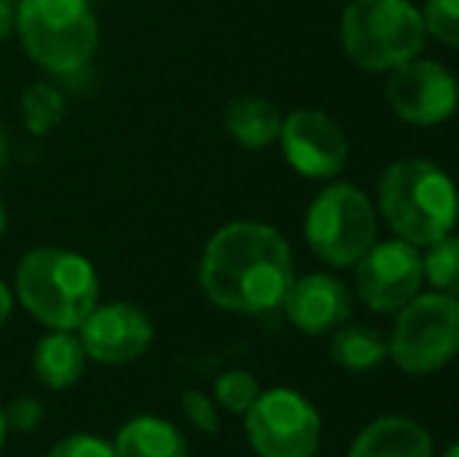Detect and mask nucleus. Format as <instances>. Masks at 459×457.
I'll return each instance as SVG.
<instances>
[{"label":"nucleus","instance_id":"nucleus-1","mask_svg":"<svg viewBox=\"0 0 459 457\" xmlns=\"http://www.w3.org/2000/svg\"><path fill=\"white\" fill-rule=\"evenodd\" d=\"M294 282V250L275 226L229 223L206 242L200 286L216 307L231 313H269L281 307Z\"/></svg>","mask_w":459,"mask_h":457},{"label":"nucleus","instance_id":"nucleus-2","mask_svg":"<svg viewBox=\"0 0 459 457\" xmlns=\"http://www.w3.org/2000/svg\"><path fill=\"white\" fill-rule=\"evenodd\" d=\"M378 214L412 248H429L459 223V191L447 170L425 157H403L378 179Z\"/></svg>","mask_w":459,"mask_h":457},{"label":"nucleus","instance_id":"nucleus-3","mask_svg":"<svg viewBox=\"0 0 459 457\" xmlns=\"http://www.w3.org/2000/svg\"><path fill=\"white\" fill-rule=\"evenodd\" d=\"M16 294L44 326L79 332L100 304V279L85 254L66 248H35L19 260Z\"/></svg>","mask_w":459,"mask_h":457},{"label":"nucleus","instance_id":"nucleus-4","mask_svg":"<svg viewBox=\"0 0 459 457\" xmlns=\"http://www.w3.org/2000/svg\"><path fill=\"white\" fill-rule=\"evenodd\" d=\"M16 31L25 54L54 75L85 69L100 44V25L88 0H19Z\"/></svg>","mask_w":459,"mask_h":457},{"label":"nucleus","instance_id":"nucleus-5","mask_svg":"<svg viewBox=\"0 0 459 457\" xmlns=\"http://www.w3.org/2000/svg\"><path fill=\"white\" fill-rule=\"evenodd\" d=\"M422 13L410 0H347L341 16L344 54L368 73H387L425 48Z\"/></svg>","mask_w":459,"mask_h":457},{"label":"nucleus","instance_id":"nucleus-6","mask_svg":"<svg viewBox=\"0 0 459 457\" xmlns=\"http://www.w3.org/2000/svg\"><path fill=\"white\" fill-rule=\"evenodd\" d=\"M303 235L322 263L347 269L378 242V210L357 185H325L309 204Z\"/></svg>","mask_w":459,"mask_h":457},{"label":"nucleus","instance_id":"nucleus-7","mask_svg":"<svg viewBox=\"0 0 459 457\" xmlns=\"http://www.w3.org/2000/svg\"><path fill=\"white\" fill-rule=\"evenodd\" d=\"M387 357L410 376H431L459 354V298L441 292H419L394 313Z\"/></svg>","mask_w":459,"mask_h":457},{"label":"nucleus","instance_id":"nucleus-8","mask_svg":"<svg viewBox=\"0 0 459 457\" xmlns=\"http://www.w3.org/2000/svg\"><path fill=\"white\" fill-rule=\"evenodd\" d=\"M244 429L260 457H316L322 442V417L316 404L284 385L260 391L244 414Z\"/></svg>","mask_w":459,"mask_h":457},{"label":"nucleus","instance_id":"nucleus-9","mask_svg":"<svg viewBox=\"0 0 459 457\" xmlns=\"http://www.w3.org/2000/svg\"><path fill=\"white\" fill-rule=\"evenodd\" d=\"M422 254L403 238L375 242L353 263L357 298L372 313H397L422 292Z\"/></svg>","mask_w":459,"mask_h":457},{"label":"nucleus","instance_id":"nucleus-10","mask_svg":"<svg viewBox=\"0 0 459 457\" xmlns=\"http://www.w3.org/2000/svg\"><path fill=\"white\" fill-rule=\"evenodd\" d=\"M385 101L394 116L410 126H441L459 107V82L441 63L412 57L387 69Z\"/></svg>","mask_w":459,"mask_h":457},{"label":"nucleus","instance_id":"nucleus-11","mask_svg":"<svg viewBox=\"0 0 459 457\" xmlns=\"http://www.w3.org/2000/svg\"><path fill=\"white\" fill-rule=\"evenodd\" d=\"M278 141L288 166L303 179H334L351 157L347 132L334 116L322 110H294L284 116Z\"/></svg>","mask_w":459,"mask_h":457},{"label":"nucleus","instance_id":"nucleus-12","mask_svg":"<svg viewBox=\"0 0 459 457\" xmlns=\"http://www.w3.org/2000/svg\"><path fill=\"white\" fill-rule=\"evenodd\" d=\"M79 338L85 345L88 360L107 366H122L144 357L153 345V323L144 307L128 301H109L97 304L91 317L82 323Z\"/></svg>","mask_w":459,"mask_h":457},{"label":"nucleus","instance_id":"nucleus-13","mask_svg":"<svg viewBox=\"0 0 459 457\" xmlns=\"http://www.w3.org/2000/svg\"><path fill=\"white\" fill-rule=\"evenodd\" d=\"M284 317L303 336H332L338 326H344L353 313V294L338 276L309 273L290 282L288 294L281 301Z\"/></svg>","mask_w":459,"mask_h":457},{"label":"nucleus","instance_id":"nucleus-14","mask_svg":"<svg viewBox=\"0 0 459 457\" xmlns=\"http://www.w3.org/2000/svg\"><path fill=\"white\" fill-rule=\"evenodd\" d=\"M347 457H435V442L419 420L387 414L359 429Z\"/></svg>","mask_w":459,"mask_h":457},{"label":"nucleus","instance_id":"nucleus-15","mask_svg":"<svg viewBox=\"0 0 459 457\" xmlns=\"http://www.w3.org/2000/svg\"><path fill=\"white\" fill-rule=\"evenodd\" d=\"M35 376L41 379L48 389H69L82 379L88 364V354L82 338L73 330H50L41 342L35 345Z\"/></svg>","mask_w":459,"mask_h":457},{"label":"nucleus","instance_id":"nucleus-16","mask_svg":"<svg viewBox=\"0 0 459 457\" xmlns=\"http://www.w3.org/2000/svg\"><path fill=\"white\" fill-rule=\"evenodd\" d=\"M225 132L231 135V141L247 151H260V147H269L273 141H278V132H281V119L278 107L273 101L260 98V94H238V98L229 101L225 107Z\"/></svg>","mask_w":459,"mask_h":457},{"label":"nucleus","instance_id":"nucleus-17","mask_svg":"<svg viewBox=\"0 0 459 457\" xmlns=\"http://www.w3.org/2000/svg\"><path fill=\"white\" fill-rule=\"evenodd\" d=\"M116 457H191L185 435L163 417H132L116 435Z\"/></svg>","mask_w":459,"mask_h":457},{"label":"nucleus","instance_id":"nucleus-18","mask_svg":"<svg viewBox=\"0 0 459 457\" xmlns=\"http://www.w3.org/2000/svg\"><path fill=\"white\" fill-rule=\"evenodd\" d=\"M328 354L341 370L351 373H368L378 370L387 360V336L375 326L363 323H344L332 332Z\"/></svg>","mask_w":459,"mask_h":457},{"label":"nucleus","instance_id":"nucleus-19","mask_svg":"<svg viewBox=\"0 0 459 457\" xmlns=\"http://www.w3.org/2000/svg\"><path fill=\"white\" fill-rule=\"evenodd\" d=\"M422 276L431 292L459 298V235H444L422 254Z\"/></svg>","mask_w":459,"mask_h":457},{"label":"nucleus","instance_id":"nucleus-20","mask_svg":"<svg viewBox=\"0 0 459 457\" xmlns=\"http://www.w3.org/2000/svg\"><path fill=\"white\" fill-rule=\"evenodd\" d=\"M66 116V98L48 82H35L22 92V122L31 135H48Z\"/></svg>","mask_w":459,"mask_h":457},{"label":"nucleus","instance_id":"nucleus-21","mask_svg":"<svg viewBox=\"0 0 459 457\" xmlns=\"http://www.w3.org/2000/svg\"><path fill=\"white\" fill-rule=\"evenodd\" d=\"M212 391H216V404L222 410H229V414H247L250 404L260 398V382H256L254 373L247 370H229L222 373V376L216 379V385H212Z\"/></svg>","mask_w":459,"mask_h":457},{"label":"nucleus","instance_id":"nucleus-22","mask_svg":"<svg viewBox=\"0 0 459 457\" xmlns=\"http://www.w3.org/2000/svg\"><path fill=\"white\" fill-rule=\"evenodd\" d=\"M422 22L435 41L459 50V0H429L422 10Z\"/></svg>","mask_w":459,"mask_h":457},{"label":"nucleus","instance_id":"nucleus-23","mask_svg":"<svg viewBox=\"0 0 459 457\" xmlns=\"http://www.w3.org/2000/svg\"><path fill=\"white\" fill-rule=\"evenodd\" d=\"M182 410H185L187 420H191V426L200 429V433H206V435H216L219 426H222L216 398L204 395L200 389H185L182 391Z\"/></svg>","mask_w":459,"mask_h":457},{"label":"nucleus","instance_id":"nucleus-24","mask_svg":"<svg viewBox=\"0 0 459 457\" xmlns=\"http://www.w3.org/2000/svg\"><path fill=\"white\" fill-rule=\"evenodd\" d=\"M44 457H116V448L91 433H73L56 442Z\"/></svg>","mask_w":459,"mask_h":457},{"label":"nucleus","instance_id":"nucleus-25","mask_svg":"<svg viewBox=\"0 0 459 457\" xmlns=\"http://www.w3.org/2000/svg\"><path fill=\"white\" fill-rule=\"evenodd\" d=\"M4 420H6V426L19 429V433H31V429L41 426L44 404L38 401V398H16V401L6 404Z\"/></svg>","mask_w":459,"mask_h":457},{"label":"nucleus","instance_id":"nucleus-26","mask_svg":"<svg viewBox=\"0 0 459 457\" xmlns=\"http://www.w3.org/2000/svg\"><path fill=\"white\" fill-rule=\"evenodd\" d=\"M13 29H16V6L10 0H0V44L10 38Z\"/></svg>","mask_w":459,"mask_h":457},{"label":"nucleus","instance_id":"nucleus-27","mask_svg":"<svg viewBox=\"0 0 459 457\" xmlns=\"http://www.w3.org/2000/svg\"><path fill=\"white\" fill-rule=\"evenodd\" d=\"M10 311H13V294H10V288L0 282V330H4L6 320H10Z\"/></svg>","mask_w":459,"mask_h":457},{"label":"nucleus","instance_id":"nucleus-28","mask_svg":"<svg viewBox=\"0 0 459 457\" xmlns=\"http://www.w3.org/2000/svg\"><path fill=\"white\" fill-rule=\"evenodd\" d=\"M4 439H6V420H4V410H0V448H4Z\"/></svg>","mask_w":459,"mask_h":457},{"label":"nucleus","instance_id":"nucleus-29","mask_svg":"<svg viewBox=\"0 0 459 457\" xmlns=\"http://www.w3.org/2000/svg\"><path fill=\"white\" fill-rule=\"evenodd\" d=\"M4 229H6V207H4V201H0V235H4Z\"/></svg>","mask_w":459,"mask_h":457},{"label":"nucleus","instance_id":"nucleus-30","mask_svg":"<svg viewBox=\"0 0 459 457\" xmlns=\"http://www.w3.org/2000/svg\"><path fill=\"white\" fill-rule=\"evenodd\" d=\"M441 457H459V442H454V445H450Z\"/></svg>","mask_w":459,"mask_h":457},{"label":"nucleus","instance_id":"nucleus-31","mask_svg":"<svg viewBox=\"0 0 459 457\" xmlns=\"http://www.w3.org/2000/svg\"><path fill=\"white\" fill-rule=\"evenodd\" d=\"M4 157H6V141H4V132H0V166H4Z\"/></svg>","mask_w":459,"mask_h":457}]
</instances>
